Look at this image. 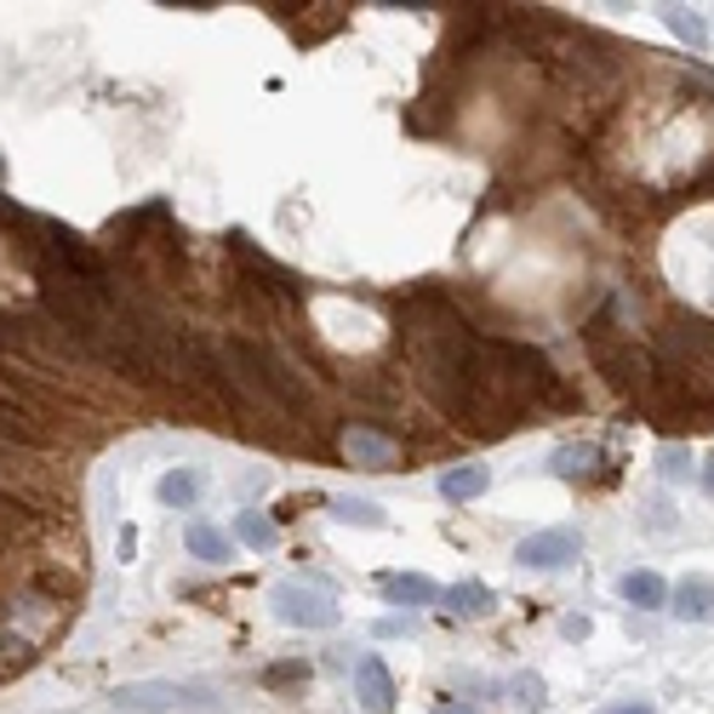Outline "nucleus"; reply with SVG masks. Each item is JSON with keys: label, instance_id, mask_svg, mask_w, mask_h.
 I'll return each instance as SVG.
<instances>
[{"label": "nucleus", "instance_id": "f257e3e1", "mask_svg": "<svg viewBox=\"0 0 714 714\" xmlns=\"http://www.w3.org/2000/svg\"><path fill=\"white\" fill-rule=\"evenodd\" d=\"M120 714H183V708H223L218 686H200V680H132L115 692Z\"/></svg>", "mask_w": 714, "mask_h": 714}, {"label": "nucleus", "instance_id": "f03ea898", "mask_svg": "<svg viewBox=\"0 0 714 714\" xmlns=\"http://www.w3.org/2000/svg\"><path fill=\"white\" fill-rule=\"evenodd\" d=\"M269 606H275V618L292 623V629H337L344 623V611L326 589H309V584H275L269 589Z\"/></svg>", "mask_w": 714, "mask_h": 714}, {"label": "nucleus", "instance_id": "7ed1b4c3", "mask_svg": "<svg viewBox=\"0 0 714 714\" xmlns=\"http://www.w3.org/2000/svg\"><path fill=\"white\" fill-rule=\"evenodd\" d=\"M577 555H584V537L571 526L532 532V537L515 543V566H526V571H566V566H577Z\"/></svg>", "mask_w": 714, "mask_h": 714}, {"label": "nucleus", "instance_id": "20e7f679", "mask_svg": "<svg viewBox=\"0 0 714 714\" xmlns=\"http://www.w3.org/2000/svg\"><path fill=\"white\" fill-rule=\"evenodd\" d=\"M355 692H360L366 714H389V708H395V674H389V663H384L378 652H366V658L355 663Z\"/></svg>", "mask_w": 714, "mask_h": 714}, {"label": "nucleus", "instance_id": "39448f33", "mask_svg": "<svg viewBox=\"0 0 714 714\" xmlns=\"http://www.w3.org/2000/svg\"><path fill=\"white\" fill-rule=\"evenodd\" d=\"M669 611L680 623H714V577H680L669 589Z\"/></svg>", "mask_w": 714, "mask_h": 714}, {"label": "nucleus", "instance_id": "423d86ee", "mask_svg": "<svg viewBox=\"0 0 714 714\" xmlns=\"http://www.w3.org/2000/svg\"><path fill=\"white\" fill-rule=\"evenodd\" d=\"M486 486H492V469H481V463L440 469V497H447V503H469V497H481Z\"/></svg>", "mask_w": 714, "mask_h": 714}, {"label": "nucleus", "instance_id": "0eeeda50", "mask_svg": "<svg viewBox=\"0 0 714 714\" xmlns=\"http://www.w3.org/2000/svg\"><path fill=\"white\" fill-rule=\"evenodd\" d=\"M200 486H207V481H200V469H166L160 486H155V497H160L166 508H195V503H200Z\"/></svg>", "mask_w": 714, "mask_h": 714}, {"label": "nucleus", "instance_id": "6e6552de", "mask_svg": "<svg viewBox=\"0 0 714 714\" xmlns=\"http://www.w3.org/2000/svg\"><path fill=\"white\" fill-rule=\"evenodd\" d=\"M183 543H189V555H195V560H207V566H223V560H234V543H229L218 526H207V521H189Z\"/></svg>", "mask_w": 714, "mask_h": 714}, {"label": "nucleus", "instance_id": "1a4fd4ad", "mask_svg": "<svg viewBox=\"0 0 714 714\" xmlns=\"http://www.w3.org/2000/svg\"><path fill=\"white\" fill-rule=\"evenodd\" d=\"M618 595H623L629 606H645V611H652V606H669V584H663L658 571H623V577H618Z\"/></svg>", "mask_w": 714, "mask_h": 714}, {"label": "nucleus", "instance_id": "9d476101", "mask_svg": "<svg viewBox=\"0 0 714 714\" xmlns=\"http://www.w3.org/2000/svg\"><path fill=\"white\" fill-rule=\"evenodd\" d=\"M440 600H447V606L458 611V618H492V606H497V595H492L486 584H474V577H463V584H452V589L440 595Z\"/></svg>", "mask_w": 714, "mask_h": 714}, {"label": "nucleus", "instance_id": "9b49d317", "mask_svg": "<svg viewBox=\"0 0 714 714\" xmlns=\"http://www.w3.org/2000/svg\"><path fill=\"white\" fill-rule=\"evenodd\" d=\"M384 595L395 606H429L440 589L429 584V577H418V571H384Z\"/></svg>", "mask_w": 714, "mask_h": 714}, {"label": "nucleus", "instance_id": "f8f14e48", "mask_svg": "<svg viewBox=\"0 0 714 714\" xmlns=\"http://www.w3.org/2000/svg\"><path fill=\"white\" fill-rule=\"evenodd\" d=\"M595 463H600V447H589V440H566V447L549 452V469L560 481H577V474H589Z\"/></svg>", "mask_w": 714, "mask_h": 714}, {"label": "nucleus", "instance_id": "ddd939ff", "mask_svg": "<svg viewBox=\"0 0 714 714\" xmlns=\"http://www.w3.org/2000/svg\"><path fill=\"white\" fill-rule=\"evenodd\" d=\"M332 521H344V526H366V532H384L389 515L371 497H332Z\"/></svg>", "mask_w": 714, "mask_h": 714}, {"label": "nucleus", "instance_id": "4468645a", "mask_svg": "<svg viewBox=\"0 0 714 714\" xmlns=\"http://www.w3.org/2000/svg\"><path fill=\"white\" fill-rule=\"evenodd\" d=\"M234 532H241L246 549H275L281 543V526L269 515H258V508H241V515H234Z\"/></svg>", "mask_w": 714, "mask_h": 714}, {"label": "nucleus", "instance_id": "2eb2a0df", "mask_svg": "<svg viewBox=\"0 0 714 714\" xmlns=\"http://www.w3.org/2000/svg\"><path fill=\"white\" fill-rule=\"evenodd\" d=\"M663 23H669V35H674V41H686L692 52H703V46H708V23H703L692 7H669V12H663Z\"/></svg>", "mask_w": 714, "mask_h": 714}, {"label": "nucleus", "instance_id": "dca6fc26", "mask_svg": "<svg viewBox=\"0 0 714 714\" xmlns=\"http://www.w3.org/2000/svg\"><path fill=\"white\" fill-rule=\"evenodd\" d=\"M344 447H349V458H355V463H366V469H384V463H395V447H389V440H378V434H360V429H349Z\"/></svg>", "mask_w": 714, "mask_h": 714}, {"label": "nucleus", "instance_id": "f3484780", "mask_svg": "<svg viewBox=\"0 0 714 714\" xmlns=\"http://www.w3.org/2000/svg\"><path fill=\"white\" fill-rule=\"evenodd\" d=\"M508 692H515L521 708H543V674H515V680H508Z\"/></svg>", "mask_w": 714, "mask_h": 714}, {"label": "nucleus", "instance_id": "a211bd4d", "mask_svg": "<svg viewBox=\"0 0 714 714\" xmlns=\"http://www.w3.org/2000/svg\"><path fill=\"white\" fill-rule=\"evenodd\" d=\"M686 463H692V458H686V447H663V452H658L663 481H680V474H686Z\"/></svg>", "mask_w": 714, "mask_h": 714}, {"label": "nucleus", "instance_id": "6ab92c4d", "mask_svg": "<svg viewBox=\"0 0 714 714\" xmlns=\"http://www.w3.org/2000/svg\"><path fill=\"white\" fill-rule=\"evenodd\" d=\"M412 629H418L412 618H378V623H371V634H378V640H406Z\"/></svg>", "mask_w": 714, "mask_h": 714}, {"label": "nucleus", "instance_id": "aec40b11", "mask_svg": "<svg viewBox=\"0 0 714 714\" xmlns=\"http://www.w3.org/2000/svg\"><path fill=\"white\" fill-rule=\"evenodd\" d=\"M560 634H566V640H589V618H566Z\"/></svg>", "mask_w": 714, "mask_h": 714}, {"label": "nucleus", "instance_id": "412c9836", "mask_svg": "<svg viewBox=\"0 0 714 714\" xmlns=\"http://www.w3.org/2000/svg\"><path fill=\"white\" fill-rule=\"evenodd\" d=\"M297 674H309V669H303V663H275V669H269V680H297Z\"/></svg>", "mask_w": 714, "mask_h": 714}, {"label": "nucleus", "instance_id": "4be33fe9", "mask_svg": "<svg viewBox=\"0 0 714 714\" xmlns=\"http://www.w3.org/2000/svg\"><path fill=\"white\" fill-rule=\"evenodd\" d=\"M600 714H658L652 703H618V708H600Z\"/></svg>", "mask_w": 714, "mask_h": 714}, {"label": "nucleus", "instance_id": "5701e85b", "mask_svg": "<svg viewBox=\"0 0 714 714\" xmlns=\"http://www.w3.org/2000/svg\"><path fill=\"white\" fill-rule=\"evenodd\" d=\"M703 492H708V497H714V452H708V458H703Z\"/></svg>", "mask_w": 714, "mask_h": 714}, {"label": "nucleus", "instance_id": "b1692460", "mask_svg": "<svg viewBox=\"0 0 714 714\" xmlns=\"http://www.w3.org/2000/svg\"><path fill=\"white\" fill-rule=\"evenodd\" d=\"M434 714H474L469 703H447V708H434Z\"/></svg>", "mask_w": 714, "mask_h": 714}]
</instances>
